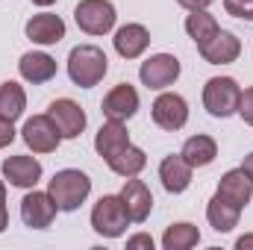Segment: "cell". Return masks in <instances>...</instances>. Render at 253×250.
Wrapping results in <instances>:
<instances>
[{
	"label": "cell",
	"instance_id": "6da1fadb",
	"mask_svg": "<svg viewBox=\"0 0 253 250\" xmlns=\"http://www.w3.org/2000/svg\"><path fill=\"white\" fill-rule=\"evenodd\" d=\"M106 71H109V59L97 44H77L68 53V77L80 88L97 85L106 77Z\"/></svg>",
	"mask_w": 253,
	"mask_h": 250
},
{
	"label": "cell",
	"instance_id": "7a4b0ae2",
	"mask_svg": "<svg viewBox=\"0 0 253 250\" xmlns=\"http://www.w3.org/2000/svg\"><path fill=\"white\" fill-rule=\"evenodd\" d=\"M88 191H91V180L83 171H77V168L56 171L50 186H47V194L53 197L59 212H77L83 206V200L88 197Z\"/></svg>",
	"mask_w": 253,
	"mask_h": 250
},
{
	"label": "cell",
	"instance_id": "3957f363",
	"mask_svg": "<svg viewBox=\"0 0 253 250\" xmlns=\"http://www.w3.org/2000/svg\"><path fill=\"white\" fill-rule=\"evenodd\" d=\"M91 227L103 239L124 236L126 227H129V215H126L124 203H121V194H103L94 203V209H91Z\"/></svg>",
	"mask_w": 253,
	"mask_h": 250
},
{
	"label": "cell",
	"instance_id": "277c9868",
	"mask_svg": "<svg viewBox=\"0 0 253 250\" xmlns=\"http://www.w3.org/2000/svg\"><path fill=\"white\" fill-rule=\"evenodd\" d=\"M239 100L242 88L233 77H212L203 85V106L212 118H230L233 112H239Z\"/></svg>",
	"mask_w": 253,
	"mask_h": 250
},
{
	"label": "cell",
	"instance_id": "5b68a950",
	"mask_svg": "<svg viewBox=\"0 0 253 250\" xmlns=\"http://www.w3.org/2000/svg\"><path fill=\"white\" fill-rule=\"evenodd\" d=\"M115 6L109 0H80L74 9V21L88 36H106L115 27Z\"/></svg>",
	"mask_w": 253,
	"mask_h": 250
},
{
	"label": "cell",
	"instance_id": "8992f818",
	"mask_svg": "<svg viewBox=\"0 0 253 250\" xmlns=\"http://www.w3.org/2000/svg\"><path fill=\"white\" fill-rule=\"evenodd\" d=\"M150 115H153V124L159 126V129L177 132V129H183L186 121H189V103H186L180 94L165 91V94H159V97L153 100Z\"/></svg>",
	"mask_w": 253,
	"mask_h": 250
},
{
	"label": "cell",
	"instance_id": "52a82bcc",
	"mask_svg": "<svg viewBox=\"0 0 253 250\" xmlns=\"http://www.w3.org/2000/svg\"><path fill=\"white\" fill-rule=\"evenodd\" d=\"M138 77H141V85H147V88H156V91L168 88L180 77V59L171 56V53H156V56H150V59L141 62Z\"/></svg>",
	"mask_w": 253,
	"mask_h": 250
},
{
	"label": "cell",
	"instance_id": "ba28073f",
	"mask_svg": "<svg viewBox=\"0 0 253 250\" xmlns=\"http://www.w3.org/2000/svg\"><path fill=\"white\" fill-rule=\"evenodd\" d=\"M21 135H24V141L33 153H53L62 141V135H59L56 124L50 121V115H33L24 124Z\"/></svg>",
	"mask_w": 253,
	"mask_h": 250
},
{
	"label": "cell",
	"instance_id": "9c48e42d",
	"mask_svg": "<svg viewBox=\"0 0 253 250\" xmlns=\"http://www.w3.org/2000/svg\"><path fill=\"white\" fill-rule=\"evenodd\" d=\"M50 121L56 124L62 138H80L85 129V112L80 109V103H74L71 97H59L47 106Z\"/></svg>",
	"mask_w": 253,
	"mask_h": 250
},
{
	"label": "cell",
	"instance_id": "30bf717a",
	"mask_svg": "<svg viewBox=\"0 0 253 250\" xmlns=\"http://www.w3.org/2000/svg\"><path fill=\"white\" fill-rule=\"evenodd\" d=\"M56 203L47 191H30L24 200H21V221L30 227V230H44L53 224L56 218Z\"/></svg>",
	"mask_w": 253,
	"mask_h": 250
},
{
	"label": "cell",
	"instance_id": "8fae6325",
	"mask_svg": "<svg viewBox=\"0 0 253 250\" xmlns=\"http://www.w3.org/2000/svg\"><path fill=\"white\" fill-rule=\"evenodd\" d=\"M197 50H200V56L209 65H230L242 56V42H239L236 33L218 30V33H215L206 44H200Z\"/></svg>",
	"mask_w": 253,
	"mask_h": 250
},
{
	"label": "cell",
	"instance_id": "7c38bea8",
	"mask_svg": "<svg viewBox=\"0 0 253 250\" xmlns=\"http://www.w3.org/2000/svg\"><path fill=\"white\" fill-rule=\"evenodd\" d=\"M121 203H124V209L132 224H144L150 209H153V194H150V188L144 186L141 180L126 177L124 188H121Z\"/></svg>",
	"mask_w": 253,
	"mask_h": 250
},
{
	"label": "cell",
	"instance_id": "4fadbf2b",
	"mask_svg": "<svg viewBox=\"0 0 253 250\" xmlns=\"http://www.w3.org/2000/svg\"><path fill=\"white\" fill-rule=\"evenodd\" d=\"M103 115L109 121H126L138 112V91L129 83H118L106 97H103Z\"/></svg>",
	"mask_w": 253,
	"mask_h": 250
},
{
	"label": "cell",
	"instance_id": "5bb4252c",
	"mask_svg": "<svg viewBox=\"0 0 253 250\" xmlns=\"http://www.w3.org/2000/svg\"><path fill=\"white\" fill-rule=\"evenodd\" d=\"M3 177L15 188H36L42 180V162L36 156H9L3 159Z\"/></svg>",
	"mask_w": 253,
	"mask_h": 250
},
{
	"label": "cell",
	"instance_id": "9a60e30c",
	"mask_svg": "<svg viewBox=\"0 0 253 250\" xmlns=\"http://www.w3.org/2000/svg\"><path fill=\"white\" fill-rule=\"evenodd\" d=\"M24 30H27V39H33L36 44H59L65 39V21L50 12L33 15Z\"/></svg>",
	"mask_w": 253,
	"mask_h": 250
},
{
	"label": "cell",
	"instance_id": "2e32d148",
	"mask_svg": "<svg viewBox=\"0 0 253 250\" xmlns=\"http://www.w3.org/2000/svg\"><path fill=\"white\" fill-rule=\"evenodd\" d=\"M159 180H162L165 191H171V194H183L191 186V165L183 159V153H171L162 159Z\"/></svg>",
	"mask_w": 253,
	"mask_h": 250
},
{
	"label": "cell",
	"instance_id": "e0dca14e",
	"mask_svg": "<svg viewBox=\"0 0 253 250\" xmlns=\"http://www.w3.org/2000/svg\"><path fill=\"white\" fill-rule=\"evenodd\" d=\"M115 50H118V56H124V59H138L144 50H147V44H150V33H147V27H141V24H124L118 33H115Z\"/></svg>",
	"mask_w": 253,
	"mask_h": 250
},
{
	"label": "cell",
	"instance_id": "ac0fdd59",
	"mask_svg": "<svg viewBox=\"0 0 253 250\" xmlns=\"http://www.w3.org/2000/svg\"><path fill=\"white\" fill-rule=\"evenodd\" d=\"M18 71L27 83L33 85H42V83H50L56 77V59L42 53V50H33V53H24L21 62H18Z\"/></svg>",
	"mask_w": 253,
	"mask_h": 250
},
{
	"label": "cell",
	"instance_id": "d6986e66",
	"mask_svg": "<svg viewBox=\"0 0 253 250\" xmlns=\"http://www.w3.org/2000/svg\"><path fill=\"white\" fill-rule=\"evenodd\" d=\"M218 194L221 197H227L230 203H236V206H248L253 197V180L242 171V168H233V171H227L224 177H221V183H218Z\"/></svg>",
	"mask_w": 253,
	"mask_h": 250
},
{
	"label": "cell",
	"instance_id": "ffe728a7",
	"mask_svg": "<svg viewBox=\"0 0 253 250\" xmlns=\"http://www.w3.org/2000/svg\"><path fill=\"white\" fill-rule=\"evenodd\" d=\"M239 215H242V206L230 203V200L221 197L218 191H215V197H212L209 206H206V221H209V227H212L215 233H230V230L239 224Z\"/></svg>",
	"mask_w": 253,
	"mask_h": 250
},
{
	"label": "cell",
	"instance_id": "44dd1931",
	"mask_svg": "<svg viewBox=\"0 0 253 250\" xmlns=\"http://www.w3.org/2000/svg\"><path fill=\"white\" fill-rule=\"evenodd\" d=\"M126 144H129V132H126L124 121H106L94 135V150L103 159H112L118 150H124Z\"/></svg>",
	"mask_w": 253,
	"mask_h": 250
},
{
	"label": "cell",
	"instance_id": "7402d4cb",
	"mask_svg": "<svg viewBox=\"0 0 253 250\" xmlns=\"http://www.w3.org/2000/svg\"><path fill=\"white\" fill-rule=\"evenodd\" d=\"M180 153H183V159L189 162L191 168H206V165L215 162L218 144H215V138H209V135H191L189 141L183 144Z\"/></svg>",
	"mask_w": 253,
	"mask_h": 250
},
{
	"label": "cell",
	"instance_id": "603a6c76",
	"mask_svg": "<svg viewBox=\"0 0 253 250\" xmlns=\"http://www.w3.org/2000/svg\"><path fill=\"white\" fill-rule=\"evenodd\" d=\"M24 109H27V94H24V88H21L18 83H12V80L0 83V118L15 124V121L24 115Z\"/></svg>",
	"mask_w": 253,
	"mask_h": 250
},
{
	"label": "cell",
	"instance_id": "cb8c5ba5",
	"mask_svg": "<svg viewBox=\"0 0 253 250\" xmlns=\"http://www.w3.org/2000/svg\"><path fill=\"white\" fill-rule=\"evenodd\" d=\"M106 165H109L118 177H138V174L144 171V165H147V156H144L141 147L126 144L124 150H118L112 159H106Z\"/></svg>",
	"mask_w": 253,
	"mask_h": 250
},
{
	"label": "cell",
	"instance_id": "d4e9b609",
	"mask_svg": "<svg viewBox=\"0 0 253 250\" xmlns=\"http://www.w3.org/2000/svg\"><path fill=\"white\" fill-rule=\"evenodd\" d=\"M218 30H221V27H218L215 15H209L206 9H194L189 18H186V33L191 36V42H194L197 47H200V44H206Z\"/></svg>",
	"mask_w": 253,
	"mask_h": 250
},
{
	"label": "cell",
	"instance_id": "484cf974",
	"mask_svg": "<svg viewBox=\"0 0 253 250\" xmlns=\"http://www.w3.org/2000/svg\"><path fill=\"white\" fill-rule=\"evenodd\" d=\"M197 242H200V230L194 224H186V221L171 224L165 230V236H162V248L165 250H191Z\"/></svg>",
	"mask_w": 253,
	"mask_h": 250
},
{
	"label": "cell",
	"instance_id": "4316f807",
	"mask_svg": "<svg viewBox=\"0 0 253 250\" xmlns=\"http://www.w3.org/2000/svg\"><path fill=\"white\" fill-rule=\"evenodd\" d=\"M227 15L242 18V21H253V0H224Z\"/></svg>",
	"mask_w": 253,
	"mask_h": 250
},
{
	"label": "cell",
	"instance_id": "83f0119b",
	"mask_svg": "<svg viewBox=\"0 0 253 250\" xmlns=\"http://www.w3.org/2000/svg\"><path fill=\"white\" fill-rule=\"evenodd\" d=\"M239 115H242V121H245V124L253 126V85L242 91V100H239Z\"/></svg>",
	"mask_w": 253,
	"mask_h": 250
},
{
	"label": "cell",
	"instance_id": "f1b7e54d",
	"mask_svg": "<svg viewBox=\"0 0 253 250\" xmlns=\"http://www.w3.org/2000/svg\"><path fill=\"white\" fill-rule=\"evenodd\" d=\"M12 141H15V126H12V121H3L0 118V150L9 147Z\"/></svg>",
	"mask_w": 253,
	"mask_h": 250
},
{
	"label": "cell",
	"instance_id": "f546056e",
	"mask_svg": "<svg viewBox=\"0 0 253 250\" xmlns=\"http://www.w3.org/2000/svg\"><path fill=\"white\" fill-rule=\"evenodd\" d=\"M9 227V212H6V186L0 180V233Z\"/></svg>",
	"mask_w": 253,
	"mask_h": 250
},
{
	"label": "cell",
	"instance_id": "4dcf8cb0",
	"mask_svg": "<svg viewBox=\"0 0 253 250\" xmlns=\"http://www.w3.org/2000/svg\"><path fill=\"white\" fill-rule=\"evenodd\" d=\"M126 248L129 250H135V248H147V250H153V239L150 236H132V239H126Z\"/></svg>",
	"mask_w": 253,
	"mask_h": 250
},
{
	"label": "cell",
	"instance_id": "1f68e13d",
	"mask_svg": "<svg viewBox=\"0 0 253 250\" xmlns=\"http://www.w3.org/2000/svg\"><path fill=\"white\" fill-rule=\"evenodd\" d=\"M177 3H180L183 9H189V12H194V9H206V6H209L212 0H177Z\"/></svg>",
	"mask_w": 253,
	"mask_h": 250
},
{
	"label": "cell",
	"instance_id": "d6a6232c",
	"mask_svg": "<svg viewBox=\"0 0 253 250\" xmlns=\"http://www.w3.org/2000/svg\"><path fill=\"white\" fill-rule=\"evenodd\" d=\"M242 171H245V174L253 180V153H248V156H245V162H242Z\"/></svg>",
	"mask_w": 253,
	"mask_h": 250
},
{
	"label": "cell",
	"instance_id": "836d02e7",
	"mask_svg": "<svg viewBox=\"0 0 253 250\" xmlns=\"http://www.w3.org/2000/svg\"><path fill=\"white\" fill-rule=\"evenodd\" d=\"M236 248H239V250H248V248H253V236H242V239L236 242Z\"/></svg>",
	"mask_w": 253,
	"mask_h": 250
},
{
	"label": "cell",
	"instance_id": "e575fe53",
	"mask_svg": "<svg viewBox=\"0 0 253 250\" xmlns=\"http://www.w3.org/2000/svg\"><path fill=\"white\" fill-rule=\"evenodd\" d=\"M36 6H50V3H56V0H33Z\"/></svg>",
	"mask_w": 253,
	"mask_h": 250
}]
</instances>
